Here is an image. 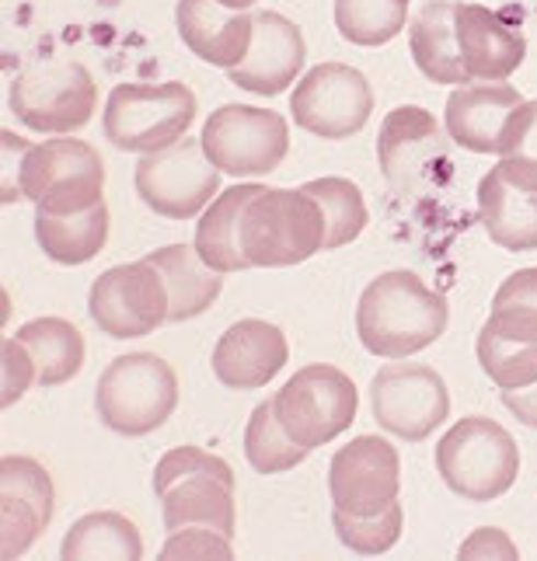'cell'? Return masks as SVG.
<instances>
[{"instance_id": "cell-1", "label": "cell", "mask_w": 537, "mask_h": 561, "mask_svg": "<svg viewBox=\"0 0 537 561\" xmlns=\"http://www.w3.org/2000/svg\"><path fill=\"white\" fill-rule=\"evenodd\" d=\"M450 304L409 268L380 273L356 304V335L380 359H409L447 332Z\"/></svg>"}, {"instance_id": "cell-2", "label": "cell", "mask_w": 537, "mask_h": 561, "mask_svg": "<svg viewBox=\"0 0 537 561\" xmlns=\"http://www.w3.org/2000/svg\"><path fill=\"white\" fill-rule=\"evenodd\" d=\"M238 241L248 268L300 265L324 248L321 206L304 188L259 185L241 209Z\"/></svg>"}, {"instance_id": "cell-3", "label": "cell", "mask_w": 537, "mask_h": 561, "mask_svg": "<svg viewBox=\"0 0 537 561\" xmlns=\"http://www.w3.org/2000/svg\"><path fill=\"white\" fill-rule=\"evenodd\" d=\"M153 492L161 499L168 530L214 527L235 537V468L224 457L199 447L168 450L153 468Z\"/></svg>"}, {"instance_id": "cell-4", "label": "cell", "mask_w": 537, "mask_h": 561, "mask_svg": "<svg viewBox=\"0 0 537 561\" xmlns=\"http://www.w3.org/2000/svg\"><path fill=\"white\" fill-rule=\"evenodd\" d=\"M179 377L153 353H126L112 359L99 387H94V412L119 436H147L175 415Z\"/></svg>"}, {"instance_id": "cell-5", "label": "cell", "mask_w": 537, "mask_h": 561, "mask_svg": "<svg viewBox=\"0 0 537 561\" xmlns=\"http://www.w3.org/2000/svg\"><path fill=\"white\" fill-rule=\"evenodd\" d=\"M436 471L444 485L468 502L506 495L521 471L516 439L485 415H468L436 443Z\"/></svg>"}, {"instance_id": "cell-6", "label": "cell", "mask_w": 537, "mask_h": 561, "mask_svg": "<svg viewBox=\"0 0 537 561\" xmlns=\"http://www.w3.org/2000/svg\"><path fill=\"white\" fill-rule=\"evenodd\" d=\"M196 119V94L182 81L112 88L102 129L112 147L126 153H158L185 137Z\"/></svg>"}, {"instance_id": "cell-7", "label": "cell", "mask_w": 537, "mask_h": 561, "mask_svg": "<svg viewBox=\"0 0 537 561\" xmlns=\"http://www.w3.org/2000/svg\"><path fill=\"white\" fill-rule=\"evenodd\" d=\"M11 112L14 119L35 129L64 137L88 126L99 102V84L84 64L77 60H35L11 84Z\"/></svg>"}, {"instance_id": "cell-8", "label": "cell", "mask_w": 537, "mask_h": 561, "mask_svg": "<svg viewBox=\"0 0 537 561\" xmlns=\"http://www.w3.org/2000/svg\"><path fill=\"white\" fill-rule=\"evenodd\" d=\"M356 383L329 363L304 366L273 398L279 425L307 450H318L350 430L356 419Z\"/></svg>"}, {"instance_id": "cell-9", "label": "cell", "mask_w": 537, "mask_h": 561, "mask_svg": "<svg viewBox=\"0 0 537 561\" xmlns=\"http://www.w3.org/2000/svg\"><path fill=\"white\" fill-rule=\"evenodd\" d=\"M203 150L224 175L255 179L268 175L290 153V126L273 108L220 105L203 126Z\"/></svg>"}, {"instance_id": "cell-10", "label": "cell", "mask_w": 537, "mask_h": 561, "mask_svg": "<svg viewBox=\"0 0 537 561\" xmlns=\"http://www.w3.org/2000/svg\"><path fill=\"white\" fill-rule=\"evenodd\" d=\"M224 171L206 158L203 140H179L158 153H144L133 185L137 196L168 220H192L220 196Z\"/></svg>"}, {"instance_id": "cell-11", "label": "cell", "mask_w": 537, "mask_h": 561, "mask_svg": "<svg viewBox=\"0 0 537 561\" xmlns=\"http://www.w3.org/2000/svg\"><path fill=\"white\" fill-rule=\"evenodd\" d=\"M102 188L105 164L91 144L56 137L32 147L25 164V199H32L35 209L73 217L105 203Z\"/></svg>"}, {"instance_id": "cell-12", "label": "cell", "mask_w": 537, "mask_h": 561, "mask_svg": "<svg viewBox=\"0 0 537 561\" xmlns=\"http://www.w3.org/2000/svg\"><path fill=\"white\" fill-rule=\"evenodd\" d=\"M380 175L398 192H419L450 175V133L419 105H401L384 115L377 133Z\"/></svg>"}, {"instance_id": "cell-13", "label": "cell", "mask_w": 537, "mask_h": 561, "mask_svg": "<svg viewBox=\"0 0 537 561\" xmlns=\"http://www.w3.org/2000/svg\"><path fill=\"white\" fill-rule=\"evenodd\" d=\"M374 88L356 67L318 64L307 70L294 94L290 115L294 123L321 140H350L370 123Z\"/></svg>"}, {"instance_id": "cell-14", "label": "cell", "mask_w": 537, "mask_h": 561, "mask_svg": "<svg viewBox=\"0 0 537 561\" xmlns=\"http://www.w3.org/2000/svg\"><path fill=\"white\" fill-rule=\"evenodd\" d=\"M370 412L384 433L419 443L450 415V391L433 366L388 363L370 380Z\"/></svg>"}, {"instance_id": "cell-15", "label": "cell", "mask_w": 537, "mask_h": 561, "mask_svg": "<svg viewBox=\"0 0 537 561\" xmlns=\"http://www.w3.org/2000/svg\"><path fill=\"white\" fill-rule=\"evenodd\" d=\"M88 311L112 339H144L168 321V289L147 262L115 265L94 279Z\"/></svg>"}, {"instance_id": "cell-16", "label": "cell", "mask_w": 537, "mask_h": 561, "mask_svg": "<svg viewBox=\"0 0 537 561\" xmlns=\"http://www.w3.org/2000/svg\"><path fill=\"white\" fill-rule=\"evenodd\" d=\"M401 460L384 436H356L329 463L332 510L370 516L398 502Z\"/></svg>"}, {"instance_id": "cell-17", "label": "cell", "mask_w": 537, "mask_h": 561, "mask_svg": "<svg viewBox=\"0 0 537 561\" xmlns=\"http://www.w3.org/2000/svg\"><path fill=\"white\" fill-rule=\"evenodd\" d=\"M56 492L46 468L32 457L0 460V558L28 551L53 519Z\"/></svg>"}, {"instance_id": "cell-18", "label": "cell", "mask_w": 537, "mask_h": 561, "mask_svg": "<svg viewBox=\"0 0 537 561\" xmlns=\"http://www.w3.org/2000/svg\"><path fill=\"white\" fill-rule=\"evenodd\" d=\"M304 60H307L304 35L290 18H283L279 11H255L252 46H248V56L238 67L227 70V77L241 91L273 99V94L286 91L297 81Z\"/></svg>"}, {"instance_id": "cell-19", "label": "cell", "mask_w": 537, "mask_h": 561, "mask_svg": "<svg viewBox=\"0 0 537 561\" xmlns=\"http://www.w3.org/2000/svg\"><path fill=\"white\" fill-rule=\"evenodd\" d=\"M478 363L499 391L537 383V311L492 307L478 332Z\"/></svg>"}, {"instance_id": "cell-20", "label": "cell", "mask_w": 537, "mask_h": 561, "mask_svg": "<svg viewBox=\"0 0 537 561\" xmlns=\"http://www.w3.org/2000/svg\"><path fill=\"white\" fill-rule=\"evenodd\" d=\"M290 356L283 328L268 321H238L230 324L214 345V377L230 391H259L273 380Z\"/></svg>"}, {"instance_id": "cell-21", "label": "cell", "mask_w": 537, "mask_h": 561, "mask_svg": "<svg viewBox=\"0 0 537 561\" xmlns=\"http://www.w3.org/2000/svg\"><path fill=\"white\" fill-rule=\"evenodd\" d=\"M457 46L468 77L485 84L506 81L527 56L524 32L482 4H457Z\"/></svg>"}, {"instance_id": "cell-22", "label": "cell", "mask_w": 537, "mask_h": 561, "mask_svg": "<svg viewBox=\"0 0 537 561\" xmlns=\"http://www.w3.org/2000/svg\"><path fill=\"white\" fill-rule=\"evenodd\" d=\"M175 25L182 43L203 64L230 70L238 67L255 35V11H235L220 0H179Z\"/></svg>"}, {"instance_id": "cell-23", "label": "cell", "mask_w": 537, "mask_h": 561, "mask_svg": "<svg viewBox=\"0 0 537 561\" xmlns=\"http://www.w3.org/2000/svg\"><path fill=\"white\" fill-rule=\"evenodd\" d=\"M521 102H524V94L506 81L465 84L447 99L444 126L457 147H465L471 153H499L503 126Z\"/></svg>"}, {"instance_id": "cell-24", "label": "cell", "mask_w": 537, "mask_h": 561, "mask_svg": "<svg viewBox=\"0 0 537 561\" xmlns=\"http://www.w3.org/2000/svg\"><path fill=\"white\" fill-rule=\"evenodd\" d=\"M144 262L158 268L168 289V321H188L206 314L224 289V273L206 265L196 244H168L150 251Z\"/></svg>"}, {"instance_id": "cell-25", "label": "cell", "mask_w": 537, "mask_h": 561, "mask_svg": "<svg viewBox=\"0 0 537 561\" xmlns=\"http://www.w3.org/2000/svg\"><path fill=\"white\" fill-rule=\"evenodd\" d=\"M478 217L503 251L537 248V192L510 182L499 164L478 185Z\"/></svg>"}, {"instance_id": "cell-26", "label": "cell", "mask_w": 537, "mask_h": 561, "mask_svg": "<svg viewBox=\"0 0 537 561\" xmlns=\"http://www.w3.org/2000/svg\"><path fill=\"white\" fill-rule=\"evenodd\" d=\"M409 49L419 73H426L433 84H471L457 46V4H447V0L422 4L409 22Z\"/></svg>"}, {"instance_id": "cell-27", "label": "cell", "mask_w": 537, "mask_h": 561, "mask_svg": "<svg viewBox=\"0 0 537 561\" xmlns=\"http://www.w3.org/2000/svg\"><path fill=\"white\" fill-rule=\"evenodd\" d=\"M35 241L56 265H84L108 241V206L99 203L73 217L35 209Z\"/></svg>"}, {"instance_id": "cell-28", "label": "cell", "mask_w": 537, "mask_h": 561, "mask_svg": "<svg viewBox=\"0 0 537 561\" xmlns=\"http://www.w3.org/2000/svg\"><path fill=\"white\" fill-rule=\"evenodd\" d=\"M259 185H235L224 188L220 196L203 209V217L196 224V251L206 259V265H214L217 273H244L248 262L241 255L238 241V224L244 203L255 196Z\"/></svg>"}, {"instance_id": "cell-29", "label": "cell", "mask_w": 537, "mask_h": 561, "mask_svg": "<svg viewBox=\"0 0 537 561\" xmlns=\"http://www.w3.org/2000/svg\"><path fill=\"white\" fill-rule=\"evenodd\" d=\"M38 366V387H60L73 380L84 366V335L64 318H35L18 328Z\"/></svg>"}, {"instance_id": "cell-30", "label": "cell", "mask_w": 537, "mask_h": 561, "mask_svg": "<svg viewBox=\"0 0 537 561\" xmlns=\"http://www.w3.org/2000/svg\"><path fill=\"white\" fill-rule=\"evenodd\" d=\"M64 558H144V537L129 524L123 513H88L70 527L64 548Z\"/></svg>"}, {"instance_id": "cell-31", "label": "cell", "mask_w": 537, "mask_h": 561, "mask_svg": "<svg viewBox=\"0 0 537 561\" xmlns=\"http://www.w3.org/2000/svg\"><path fill=\"white\" fill-rule=\"evenodd\" d=\"M304 192L321 206L324 217V248L335 251L353 244L370 224L367 203H363V192L350 179H315L307 182Z\"/></svg>"}, {"instance_id": "cell-32", "label": "cell", "mask_w": 537, "mask_h": 561, "mask_svg": "<svg viewBox=\"0 0 537 561\" xmlns=\"http://www.w3.org/2000/svg\"><path fill=\"white\" fill-rule=\"evenodd\" d=\"M409 0H335V28L353 46H384L405 28Z\"/></svg>"}, {"instance_id": "cell-33", "label": "cell", "mask_w": 537, "mask_h": 561, "mask_svg": "<svg viewBox=\"0 0 537 561\" xmlns=\"http://www.w3.org/2000/svg\"><path fill=\"white\" fill-rule=\"evenodd\" d=\"M311 454L307 447H300L297 439H290V433L283 430L273 401H262L252 412L244 425V457L259 474H283L297 468V463Z\"/></svg>"}, {"instance_id": "cell-34", "label": "cell", "mask_w": 537, "mask_h": 561, "mask_svg": "<svg viewBox=\"0 0 537 561\" xmlns=\"http://www.w3.org/2000/svg\"><path fill=\"white\" fill-rule=\"evenodd\" d=\"M499 171L524 188L537 192V99H524L503 126Z\"/></svg>"}, {"instance_id": "cell-35", "label": "cell", "mask_w": 537, "mask_h": 561, "mask_svg": "<svg viewBox=\"0 0 537 561\" xmlns=\"http://www.w3.org/2000/svg\"><path fill=\"white\" fill-rule=\"evenodd\" d=\"M332 527L339 540L356 554H384L391 551L401 540V527H405V513L398 502H391L388 510L370 513V516H353L332 510Z\"/></svg>"}, {"instance_id": "cell-36", "label": "cell", "mask_w": 537, "mask_h": 561, "mask_svg": "<svg viewBox=\"0 0 537 561\" xmlns=\"http://www.w3.org/2000/svg\"><path fill=\"white\" fill-rule=\"evenodd\" d=\"M0 380H4V394H0V404H4V409H11L32 383H38V366L18 335H8L4 350H0Z\"/></svg>"}, {"instance_id": "cell-37", "label": "cell", "mask_w": 537, "mask_h": 561, "mask_svg": "<svg viewBox=\"0 0 537 561\" xmlns=\"http://www.w3.org/2000/svg\"><path fill=\"white\" fill-rule=\"evenodd\" d=\"M161 558H235V545L214 527H179L164 540Z\"/></svg>"}, {"instance_id": "cell-38", "label": "cell", "mask_w": 537, "mask_h": 561, "mask_svg": "<svg viewBox=\"0 0 537 561\" xmlns=\"http://www.w3.org/2000/svg\"><path fill=\"white\" fill-rule=\"evenodd\" d=\"M32 144L22 140L18 133L4 129L0 133V199L18 203L25 199V164H28Z\"/></svg>"}, {"instance_id": "cell-39", "label": "cell", "mask_w": 537, "mask_h": 561, "mask_svg": "<svg viewBox=\"0 0 537 561\" xmlns=\"http://www.w3.org/2000/svg\"><path fill=\"white\" fill-rule=\"evenodd\" d=\"M492 307H530L537 311V268H521L495 289Z\"/></svg>"}, {"instance_id": "cell-40", "label": "cell", "mask_w": 537, "mask_h": 561, "mask_svg": "<svg viewBox=\"0 0 537 561\" xmlns=\"http://www.w3.org/2000/svg\"><path fill=\"white\" fill-rule=\"evenodd\" d=\"M460 558H516V545L503 534V530H495V527H482V530H475L465 545H460L457 551Z\"/></svg>"}, {"instance_id": "cell-41", "label": "cell", "mask_w": 537, "mask_h": 561, "mask_svg": "<svg viewBox=\"0 0 537 561\" xmlns=\"http://www.w3.org/2000/svg\"><path fill=\"white\" fill-rule=\"evenodd\" d=\"M503 404L510 409L513 419H521L530 430H537V383H527V387H516V391H499Z\"/></svg>"}, {"instance_id": "cell-42", "label": "cell", "mask_w": 537, "mask_h": 561, "mask_svg": "<svg viewBox=\"0 0 537 561\" xmlns=\"http://www.w3.org/2000/svg\"><path fill=\"white\" fill-rule=\"evenodd\" d=\"M220 4H227V8H235V11H252L259 0H220Z\"/></svg>"}]
</instances>
